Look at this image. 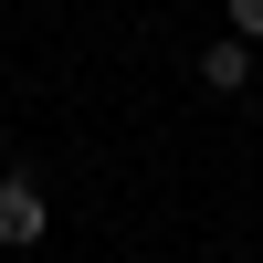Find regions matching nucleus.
<instances>
[{
	"mask_svg": "<svg viewBox=\"0 0 263 263\" xmlns=\"http://www.w3.org/2000/svg\"><path fill=\"white\" fill-rule=\"evenodd\" d=\"M200 84H211V95H242V84H253V42H242V32H221V42L200 53Z\"/></svg>",
	"mask_w": 263,
	"mask_h": 263,
	"instance_id": "obj_2",
	"label": "nucleus"
},
{
	"mask_svg": "<svg viewBox=\"0 0 263 263\" xmlns=\"http://www.w3.org/2000/svg\"><path fill=\"white\" fill-rule=\"evenodd\" d=\"M232 32H242V42H263V0H232Z\"/></svg>",
	"mask_w": 263,
	"mask_h": 263,
	"instance_id": "obj_3",
	"label": "nucleus"
},
{
	"mask_svg": "<svg viewBox=\"0 0 263 263\" xmlns=\"http://www.w3.org/2000/svg\"><path fill=\"white\" fill-rule=\"evenodd\" d=\"M42 232H53V200H42V179L0 168V253H32Z\"/></svg>",
	"mask_w": 263,
	"mask_h": 263,
	"instance_id": "obj_1",
	"label": "nucleus"
}]
</instances>
